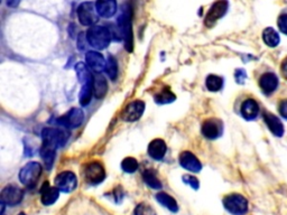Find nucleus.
Listing matches in <instances>:
<instances>
[{"mask_svg": "<svg viewBox=\"0 0 287 215\" xmlns=\"http://www.w3.org/2000/svg\"><path fill=\"white\" fill-rule=\"evenodd\" d=\"M178 161H180V165L182 167L185 168L186 170L192 173H199L202 169V165L199 159H197L196 156L191 153V151H183L180 155V158H178Z\"/></svg>", "mask_w": 287, "mask_h": 215, "instance_id": "16", "label": "nucleus"}, {"mask_svg": "<svg viewBox=\"0 0 287 215\" xmlns=\"http://www.w3.org/2000/svg\"><path fill=\"white\" fill-rule=\"evenodd\" d=\"M133 6L130 2L122 5L121 13L117 20V27L121 33L122 38L125 39V48L128 52L133 51L134 37H133Z\"/></svg>", "mask_w": 287, "mask_h": 215, "instance_id": "1", "label": "nucleus"}, {"mask_svg": "<svg viewBox=\"0 0 287 215\" xmlns=\"http://www.w3.org/2000/svg\"><path fill=\"white\" fill-rule=\"evenodd\" d=\"M84 177L88 183L92 185L101 184L106 179V170L98 161L90 162L84 168Z\"/></svg>", "mask_w": 287, "mask_h": 215, "instance_id": "7", "label": "nucleus"}, {"mask_svg": "<svg viewBox=\"0 0 287 215\" xmlns=\"http://www.w3.org/2000/svg\"><path fill=\"white\" fill-rule=\"evenodd\" d=\"M76 72L82 84L79 101L81 106H87L91 101V95L93 93V75L89 70L88 65L84 63H77L76 65Z\"/></svg>", "mask_w": 287, "mask_h": 215, "instance_id": "2", "label": "nucleus"}, {"mask_svg": "<svg viewBox=\"0 0 287 215\" xmlns=\"http://www.w3.org/2000/svg\"><path fill=\"white\" fill-rule=\"evenodd\" d=\"M145 111V103L143 101H134L129 103L128 106L125 108L124 112H122L121 117L122 120L127 122H134L140 119V117L143 116Z\"/></svg>", "mask_w": 287, "mask_h": 215, "instance_id": "14", "label": "nucleus"}, {"mask_svg": "<svg viewBox=\"0 0 287 215\" xmlns=\"http://www.w3.org/2000/svg\"><path fill=\"white\" fill-rule=\"evenodd\" d=\"M5 1L6 5L8 7H12V8H16L20 3V0H5Z\"/></svg>", "mask_w": 287, "mask_h": 215, "instance_id": "38", "label": "nucleus"}, {"mask_svg": "<svg viewBox=\"0 0 287 215\" xmlns=\"http://www.w3.org/2000/svg\"><path fill=\"white\" fill-rule=\"evenodd\" d=\"M263 40L267 46L276 47L279 44V42H281V38H279L278 33L276 32L274 28L267 27L266 29H264L263 32Z\"/></svg>", "mask_w": 287, "mask_h": 215, "instance_id": "27", "label": "nucleus"}, {"mask_svg": "<svg viewBox=\"0 0 287 215\" xmlns=\"http://www.w3.org/2000/svg\"><path fill=\"white\" fill-rule=\"evenodd\" d=\"M87 42L96 50H104L109 46L113 34L106 26H92L87 32Z\"/></svg>", "mask_w": 287, "mask_h": 215, "instance_id": "3", "label": "nucleus"}, {"mask_svg": "<svg viewBox=\"0 0 287 215\" xmlns=\"http://www.w3.org/2000/svg\"><path fill=\"white\" fill-rule=\"evenodd\" d=\"M85 61H87V64L89 68H91L93 71L96 73L101 72L102 70L106 68V60L102 56V54L98 53V52L90 51L88 52L87 55H85Z\"/></svg>", "mask_w": 287, "mask_h": 215, "instance_id": "21", "label": "nucleus"}, {"mask_svg": "<svg viewBox=\"0 0 287 215\" xmlns=\"http://www.w3.org/2000/svg\"><path fill=\"white\" fill-rule=\"evenodd\" d=\"M167 146L163 139H154L148 146V155L155 161H162L165 157Z\"/></svg>", "mask_w": 287, "mask_h": 215, "instance_id": "23", "label": "nucleus"}, {"mask_svg": "<svg viewBox=\"0 0 287 215\" xmlns=\"http://www.w3.org/2000/svg\"><path fill=\"white\" fill-rule=\"evenodd\" d=\"M223 206L232 215H245L248 212V201L240 194H230L223 198Z\"/></svg>", "mask_w": 287, "mask_h": 215, "instance_id": "5", "label": "nucleus"}, {"mask_svg": "<svg viewBox=\"0 0 287 215\" xmlns=\"http://www.w3.org/2000/svg\"><path fill=\"white\" fill-rule=\"evenodd\" d=\"M57 148L58 147L53 143L43 142V146L40 148V156H42V159L47 170H51L52 167H53L55 161V151H57Z\"/></svg>", "mask_w": 287, "mask_h": 215, "instance_id": "22", "label": "nucleus"}, {"mask_svg": "<svg viewBox=\"0 0 287 215\" xmlns=\"http://www.w3.org/2000/svg\"><path fill=\"white\" fill-rule=\"evenodd\" d=\"M281 73L284 79L287 81V56L282 61L281 64Z\"/></svg>", "mask_w": 287, "mask_h": 215, "instance_id": "37", "label": "nucleus"}, {"mask_svg": "<svg viewBox=\"0 0 287 215\" xmlns=\"http://www.w3.org/2000/svg\"><path fill=\"white\" fill-rule=\"evenodd\" d=\"M182 179H183V181H184V183H185L186 185H189V186H191L194 191H197V190H199L200 183H199V179H197L196 177L191 176V175H184L183 177H182Z\"/></svg>", "mask_w": 287, "mask_h": 215, "instance_id": "34", "label": "nucleus"}, {"mask_svg": "<svg viewBox=\"0 0 287 215\" xmlns=\"http://www.w3.org/2000/svg\"><path fill=\"white\" fill-rule=\"evenodd\" d=\"M24 197V192L20 190L16 185H7V186L1 191L0 198L1 203L8 206L18 205Z\"/></svg>", "mask_w": 287, "mask_h": 215, "instance_id": "9", "label": "nucleus"}, {"mask_svg": "<svg viewBox=\"0 0 287 215\" xmlns=\"http://www.w3.org/2000/svg\"><path fill=\"white\" fill-rule=\"evenodd\" d=\"M222 133V124L217 119H209L202 125V135L208 139H217Z\"/></svg>", "mask_w": 287, "mask_h": 215, "instance_id": "17", "label": "nucleus"}, {"mask_svg": "<svg viewBox=\"0 0 287 215\" xmlns=\"http://www.w3.org/2000/svg\"><path fill=\"white\" fill-rule=\"evenodd\" d=\"M278 111L281 116L287 120V99L282 100L278 105Z\"/></svg>", "mask_w": 287, "mask_h": 215, "instance_id": "35", "label": "nucleus"}, {"mask_svg": "<svg viewBox=\"0 0 287 215\" xmlns=\"http://www.w3.org/2000/svg\"><path fill=\"white\" fill-rule=\"evenodd\" d=\"M143 179L148 187H151L152 190H161L163 187L162 181L158 179L157 175L153 169L145 170L143 174Z\"/></svg>", "mask_w": 287, "mask_h": 215, "instance_id": "26", "label": "nucleus"}, {"mask_svg": "<svg viewBox=\"0 0 287 215\" xmlns=\"http://www.w3.org/2000/svg\"><path fill=\"white\" fill-rule=\"evenodd\" d=\"M138 167H139V164H138L137 159L133 157H127L121 162V168L125 173H128V174L135 173L138 169Z\"/></svg>", "mask_w": 287, "mask_h": 215, "instance_id": "31", "label": "nucleus"}, {"mask_svg": "<svg viewBox=\"0 0 287 215\" xmlns=\"http://www.w3.org/2000/svg\"><path fill=\"white\" fill-rule=\"evenodd\" d=\"M84 120V113L83 111L79 108H73L72 110H70L65 116L58 119V124L64 125L66 128H79L80 125L83 124Z\"/></svg>", "mask_w": 287, "mask_h": 215, "instance_id": "12", "label": "nucleus"}, {"mask_svg": "<svg viewBox=\"0 0 287 215\" xmlns=\"http://www.w3.org/2000/svg\"><path fill=\"white\" fill-rule=\"evenodd\" d=\"M134 215H156V213L148 204L140 203L134 211Z\"/></svg>", "mask_w": 287, "mask_h": 215, "instance_id": "32", "label": "nucleus"}, {"mask_svg": "<svg viewBox=\"0 0 287 215\" xmlns=\"http://www.w3.org/2000/svg\"><path fill=\"white\" fill-rule=\"evenodd\" d=\"M55 185L63 193H71L77 186V179L76 174L72 172L59 173L55 177Z\"/></svg>", "mask_w": 287, "mask_h": 215, "instance_id": "10", "label": "nucleus"}, {"mask_svg": "<svg viewBox=\"0 0 287 215\" xmlns=\"http://www.w3.org/2000/svg\"><path fill=\"white\" fill-rule=\"evenodd\" d=\"M277 25L279 31H281L283 34L287 35V9H284L278 16L277 19Z\"/></svg>", "mask_w": 287, "mask_h": 215, "instance_id": "33", "label": "nucleus"}, {"mask_svg": "<svg viewBox=\"0 0 287 215\" xmlns=\"http://www.w3.org/2000/svg\"><path fill=\"white\" fill-rule=\"evenodd\" d=\"M96 8L99 16L103 18H111L117 13L118 6L115 0H96Z\"/></svg>", "mask_w": 287, "mask_h": 215, "instance_id": "20", "label": "nucleus"}, {"mask_svg": "<svg viewBox=\"0 0 287 215\" xmlns=\"http://www.w3.org/2000/svg\"><path fill=\"white\" fill-rule=\"evenodd\" d=\"M246 79V73L244 70H237L236 71V80L238 83H244V80Z\"/></svg>", "mask_w": 287, "mask_h": 215, "instance_id": "36", "label": "nucleus"}, {"mask_svg": "<svg viewBox=\"0 0 287 215\" xmlns=\"http://www.w3.org/2000/svg\"><path fill=\"white\" fill-rule=\"evenodd\" d=\"M77 17L82 25L92 26L99 19V14L96 12V5L91 1L82 2L77 8Z\"/></svg>", "mask_w": 287, "mask_h": 215, "instance_id": "6", "label": "nucleus"}, {"mask_svg": "<svg viewBox=\"0 0 287 215\" xmlns=\"http://www.w3.org/2000/svg\"><path fill=\"white\" fill-rule=\"evenodd\" d=\"M206 85L209 91L218 92L221 90L223 87V79L218 75H214V74H211V75H209L207 77Z\"/></svg>", "mask_w": 287, "mask_h": 215, "instance_id": "29", "label": "nucleus"}, {"mask_svg": "<svg viewBox=\"0 0 287 215\" xmlns=\"http://www.w3.org/2000/svg\"><path fill=\"white\" fill-rule=\"evenodd\" d=\"M104 71H106L107 75L109 76L110 80L115 81L118 76V63L117 60L113 56V55H109L108 56V60L106 63V68H104Z\"/></svg>", "mask_w": 287, "mask_h": 215, "instance_id": "28", "label": "nucleus"}, {"mask_svg": "<svg viewBox=\"0 0 287 215\" xmlns=\"http://www.w3.org/2000/svg\"><path fill=\"white\" fill-rule=\"evenodd\" d=\"M278 84L279 81L277 75L273 71H270V70L263 72L258 77V85L260 90L266 95L273 94L277 90Z\"/></svg>", "mask_w": 287, "mask_h": 215, "instance_id": "8", "label": "nucleus"}, {"mask_svg": "<svg viewBox=\"0 0 287 215\" xmlns=\"http://www.w3.org/2000/svg\"><path fill=\"white\" fill-rule=\"evenodd\" d=\"M59 192L61 191H59L57 186H50L48 181H45V183L43 184L42 190H40V202L45 206L52 205V204H54L57 201Z\"/></svg>", "mask_w": 287, "mask_h": 215, "instance_id": "19", "label": "nucleus"}, {"mask_svg": "<svg viewBox=\"0 0 287 215\" xmlns=\"http://www.w3.org/2000/svg\"><path fill=\"white\" fill-rule=\"evenodd\" d=\"M228 7L229 3L227 0H218L217 2H214L207 15L206 24L208 26H211L220 18H222L228 12Z\"/></svg>", "mask_w": 287, "mask_h": 215, "instance_id": "13", "label": "nucleus"}, {"mask_svg": "<svg viewBox=\"0 0 287 215\" xmlns=\"http://www.w3.org/2000/svg\"><path fill=\"white\" fill-rule=\"evenodd\" d=\"M264 121L266 125L269 129L270 132L276 137H282L284 135V125H283L281 119L276 117L269 111H265L264 112Z\"/></svg>", "mask_w": 287, "mask_h": 215, "instance_id": "18", "label": "nucleus"}, {"mask_svg": "<svg viewBox=\"0 0 287 215\" xmlns=\"http://www.w3.org/2000/svg\"><path fill=\"white\" fill-rule=\"evenodd\" d=\"M156 199H157V202L159 204H162L164 207H166L167 210L171 211V212L176 213L178 211L177 202L175 201L172 196L167 194V193H164V192L158 193V194L156 195Z\"/></svg>", "mask_w": 287, "mask_h": 215, "instance_id": "25", "label": "nucleus"}, {"mask_svg": "<svg viewBox=\"0 0 287 215\" xmlns=\"http://www.w3.org/2000/svg\"><path fill=\"white\" fill-rule=\"evenodd\" d=\"M176 96L173 93L170 89H164L159 93L155 95V101L158 103V105H167V103H171L175 101Z\"/></svg>", "mask_w": 287, "mask_h": 215, "instance_id": "30", "label": "nucleus"}, {"mask_svg": "<svg viewBox=\"0 0 287 215\" xmlns=\"http://www.w3.org/2000/svg\"><path fill=\"white\" fill-rule=\"evenodd\" d=\"M43 167L39 162L31 161L26 164L19 172V180L20 183L27 187L35 186V184L38 180L39 176L42 175Z\"/></svg>", "mask_w": 287, "mask_h": 215, "instance_id": "4", "label": "nucleus"}, {"mask_svg": "<svg viewBox=\"0 0 287 215\" xmlns=\"http://www.w3.org/2000/svg\"><path fill=\"white\" fill-rule=\"evenodd\" d=\"M260 108L255 99L248 98L242 101L240 106V114L246 120H255L259 116Z\"/></svg>", "mask_w": 287, "mask_h": 215, "instance_id": "15", "label": "nucleus"}, {"mask_svg": "<svg viewBox=\"0 0 287 215\" xmlns=\"http://www.w3.org/2000/svg\"><path fill=\"white\" fill-rule=\"evenodd\" d=\"M108 92V83L102 74L96 73L93 75V95L96 99H102Z\"/></svg>", "mask_w": 287, "mask_h": 215, "instance_id": "24", "label": "nucleus"}, {"mask_svg": "<svg viewBox=\"0 0 287 215\" xmlns=\"http://www.w3.org/2000/svg\"><path fill=\"white\" fill-rule=\"evenodd\" d=\"M18 215H26V214H25V213H19Z\"/></svg>", "mask_w": 287, "mask_h": 215, "instance_id": "39", "label": "nucleus"}, {"mask_svg": "<svg viewBox=\"0 0 287 215\" xmlns=\"http://www.w3.org/2000/svg\"><path fill=\"white\" fill-rule=\"evenodd\" d=\"M42 138L44 143H50L57 147H61L68 140L69 132L57 128H45L42 131Z\"/></svg>", "mask_w": 287, "mask_h": 215, "instance_id": "11", "label": "nucleus"}]
</instances>
